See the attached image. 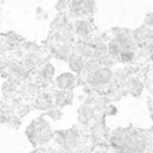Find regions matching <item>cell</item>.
Returning <instances> with one entry per match:
<instances>
[{
	"mask_svg": "<svg viewBox=\"0 0 153 153\" xmlns=\"http://www.w3.org/2000/svg\"><path fill=\"white\" fill-rule=\"evenodd\" d=\"M24 133L34 148L46 146L48 143L54 140V130L51 129L50 122L46 120L43 114L32 120L28 124V126L26 128Z\"/></svg>",
	"mask_w": 153,
	"mask_h": 153,
	"instance_id": "obj_1",
	"label": "cell"
},
{
	"mask_svg": "<svg viewBox=\"0 0 153 153\" xmlns=\"http://www.w3.org/2000/svg\"><path fill=\"white\" fill-rule=\"evenodd\" d=\"M32 109H36L40 111H47L48 109H51L54 106V93L51 91H42L31 101Z\"/></svg>",
	"mask_w": 153,
	"mask_h": 153,
	"instance_id": "obj_2",
	"label": "cell"
},
{
	"mask_svg": "<svg viewBox=\"0 0 153 153\" xmlns=\"http://www.w3.org/2000/svg\"><path fill=\"white\" fill-rule=\"evenodd\" d=\"M54 85L56 90H73L76 87V75L71 71L62 73L54 79Z\"/></svg>",
	"mask_w": 153,
	"mask_h": 153,
	"instance_id": "obj_3",
	"label": "cell"
},
{
	"mask_svg": "<svg viewBox=\"0 0 153 153\" xmlns=\"http://www.w3.org/2000/svg\"><path fill=\"white\" fill-rule=\"evenodd\" d=\"M73 30H74V35L78 36L79 39H86L87 36L93 34L94 27L93 23L86 19H75L73 22Z\"/></svg>",
	"mask_w": 153,
	"mask_h": 153,
	"instance_id": "obj_4",
	"label": "cell"
},
{
	"mask_svg": "<svg viewBox=\"0 0 153 153\" xmlns=\"http://www.w3.org/2000/svg\"><path fill=\"white\" fill-rule=\"evenodd\" d=\"M144 87H145V83L138 76L132 75L124 82V91L133 97H140L144 91Z\"/></svg>",
	"mask_w": 153,
	"mask_h": 153,
	"instance_id": "obj_5",
	"label": "cell"
},
{
	"mask_svg": "<svg viewBox=\"0 0 153 153\" xmlns=\"http://www.w3.org/2000/svg\"><path fill=\"white\" fill-rule=\"evenodd\" d=\"M73 100H74L73 90H55L54 91V106L59 109L73 105Z\"/></svg>",
	"mask_w": 153,
	"mask_h": 153,
	"instance_id": "obj_6",
	"label": "cell"
},
{
	"mask_svg": "<svg viewBox=\"0 0 153 153\" xmlns=\"http://www.w3.org/2000/svg\"><path fill=\"white\" fill-rule=\"evenodd\" d=\"M151 38H153V28H149V27L144 26V24L133 31V39H134L137 47L138 46H143Z\"/></svg>",
	"mask_w": 153,
	"mask_h": 153,
	"instance_id": "obj_7",
	"label": "cell"
},
{
	"mask_svg": "<svg viewBox=\"0 0 153 153\" xmlns=\"http://www.w3.org/2000/svg\"><path fill=\"white\" fill-rule=\"evenodd\" d=\"M89 130H90L91 138L95 141H100V140H102V138H106L110 136L105 122H95V124H93L89 128Z\"/></svg>",
	"mask_w": 153,
	"mask_h": 153,
	"instance_id": "obj_8",
	"label": "cell"
},
{
	"mask_svg": "<svg viewBox=\"0 0 153 153\" xmlns=\"http://www.w3.org/2000/svg\"><path fill=\"white\" fill-rule=\"evenodd\" d=\"M67 65H69L70 70H71L73 74H79V73L82 71V69H83V65H85V59L83 56H79V55H74V54H71L70 55V58L67 59Z\"/></svg>",
	"mask_w": 153,
	"mask_h": 153,
	"instance_id": "obj_9",
	"label": "cell"
},
{
	"mask_svg": "<svg viewBox=\"0 0 153 153\" xmlns=\"http://www.w3.org/2000/svg\"><path fill=\"white\" fill-rule=\"evenodd\" d=\"M137 58V51L136 50H125V51H121L118 55V58L116 59V62H120V63H132L134 59Z\"/></svg>",
	"mask_w": 153,
	"mask_h": 153,
	"instance_id": "obj_10",
	"label": "cell"
},
{
	"mask_svg": "<svg viewBox=\"0 0 153 153\" xmlns=\"http://www.w3.org/2000/svg\"><path fill=\"white\" fill-rule=\"evenodd\" d=\"M43 116L50 118L51 121H61L62 117H63V111H62V109L56 108V106H53V108L48 109L47 111H45Z\"/></svg>",
	"mask_w": 153,
	"mask_h": 153,
	"instance_id": "obj_11",
	"label": "cell"
},
{
	"mask_svg": "<svg viewBox=\"0 0 153 153\" xmlns=\"http://www.w3.org/2000/svg\"><path fill=\"white\" fill-rule=\"evenodd\" d=\"M31 110H32V105H31V103L22 101V102L19 103L18 106H16V109H15V114H16V116H19L20 118H23V117H24V116H27V114H28Z\"/></svg>",
	"mask_w": 153,
	"mask_h": 153,
	"instance_id": "obj_12",
	"label": "cell"
},
{
	"mask_svg": "<svg viewBox=\"0 0 153 153\" xmlns=\"http://www.w3.org/2000/svg\"><path fill=\"white\" fill-rule=\"evenodd\" d=\"M106 53H108V55L111 56L113 59H117L120 55V53H121V48L118 47V45H117L116 42L110 40V42L106 43Z\"/></svg>",
	"mask_w": 153,
	"mask_h": 153,
	"instance_id": "obj_13",
	"label": "cell"
},
{
	"mask_svg": "<svg viewBox=\"0 0 153 153\" xmlns=\"http://www.w3.org/2000/svg\"><path fill=\"white\" fill-rule=\"evenodd\" d=\"M7 125L10 128H12V129H18V128L22 126V118L19 116H16V114H12V116H10L7 118Z\"/></svg>",
	"mask_w": 153,
	"mask_h": 153,
	"instance_id": "obj_14",
	"label": "cell"
},
{
	"mask_svg": "<svg viewBox=\"0 0 153 153\" xmlns=\"http://www.w3.org/2000/svg\"><path fill=\"white\" fill-rule=\"evenodd\" d=\"M70 7V0H58L55 3V10L58 12H66Z\"/></svg>",
	"mask_w": 153,
	"mask_h": 153,
	"instance_id": "obj_15",
	"label": "cell"
},
{
	"mask_svg": "<svg viewBox=\"0 0 153 153\" xmlns=\"http://www.w3.org/2000/svg\"><path fill=\"white\" fill-rule=\"evenodd\" d=\"M8 53H10V48H8L5 40L0 36V56H7Z\"/></svg>",
	"mask_w": 153,
	"mask_h": 153,
	"instance_id": "obj_16",
	"label": "cell"
},
{
	"mask_svg": "<svg viewBox=\"0 0 153 153\" xmlns=\"http://www.w3.org/2000/svg\"><path fill=\"white\" fill-rule=\"evenodd\" d=\"M144 26L153 28V12H149L145 15V18H144Z\"/></svg>",
	"mask_w": 153,
	"mask_h": 153,
	"instance_id": "obj_17",
	"label": "cell"
},
{
	"mask_svg": "<svg viewBox=\"0 0 153 153\" xmlns=\"http://www.w3.org/2000/svg\"><path fill=\"white\" fill-rule=\"evenodd\" d=\"M118 113V109L114 105H108L106 106V116H116Z\"/></svg>",
	"mask_w": 153,
	"mask_h": 153,
	"instance_id": "obj_18",
	"label": "cell"
},
{
	"mask_svg": "<svg viewBox=\"0 0 153 153\" xmlns=\"http://www.w3.org/2000/svg\"><path fill=\"white\" fill-rule=\"evenodd\" d=\"M7 67H8L7 58H5V56H0V73L7 70Z\"/></svg>",
	"mask_w": 153,
	"mask_h": 153,
	"instance_id": "obj_19",
	"label": "cell"
},
{
	"mask_svg": "<svg viewBox=\"0 0 153 153\" xmlns=\"http://www.w3.org/2000/svg\"><path fill=\"white\" fill-rule=\"evenodd\" d=\"M36 15H38V18H42V19H47L48 18V13L46 12L42 7H38L36 8Z\"/></svg>",
	"mask_w": 153,
	"mask_h": 153,
	"instance_id": "obj_20",
	"label": "cell"
},
{
	"mask_svg": "<svg viewBox=\"0 0 153 153\" xmlns=\"http://www.w3.org/2000/svg\"><path fill=\"white\" fill-rule=\"evenodd\" d=\"M30 153H46V152H45V146H39V148H35L34 151H31Z\"/></svg>",
	"mask_w": 153,
	"mask_h": 153,
	"instance_id": "obj_21",
	"label": "cell"
},
{
	"mask_svg": "<svg viewBox=\"0 0 153 153\" xmlns=\"http://www.w3.org/2000/svg\"><path fill=\"white\" fill-rule=\"evenodd\" d=\"M151 118H152V121H153V111L151 113Z\"/></svg>",
	"mask_w": 153,
	"mask_h": 153,
	"instance_id": "obj_22",
	"label": "cell"
},
{
	"mask_svg": "<svg viewBox=\"0 0 153 153\" xmlns=\"http://www.w3.org/2000/svg\"><path fill=\"white\" fill-rule=\"evenodd\" d=\"M0 114H1V113H0Z\"/></svg>",
	"mask_w": 153,
	"mask_h": 153,
	"instance_id": "obj_23",
	"label": "cell"
}]
</instances>
